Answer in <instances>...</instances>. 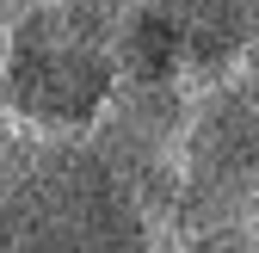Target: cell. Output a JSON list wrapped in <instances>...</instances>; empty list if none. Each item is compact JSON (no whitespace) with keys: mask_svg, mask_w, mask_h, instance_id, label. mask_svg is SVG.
Listing matches in <instances>:
<instances>
[{"mask_svg":"<svg viewBox=\"0 0 259 253\" xmlns=\"http://www.w3.org/2000/svg\"><path fill=\"white\" fill-rule=\"evenodd\" d=\"M13 173V241L19 253H148L154 216L99 161L80 130L37 136L19 130L7 148Z\"/></svg>","mask_w":259,"mask_h":253,"instance_id":"obj_1","label":"cell"},{"mask_svg":"<svg viewBox=\"0 0 259 253\" xmlns=\"http://www.w3.org/2000/svg\"><path fill=\"white\" fill-rule=\"evenodd\" d=\"M111 87H117L111 56L93 50L62 19L56 0H37V7H25L7 25V44H0V111L19 130L74 136L99 117Z\"/></svg>","mask_w":259,"mask_h":253,"instance_id":"obj_2","label":"cell"},{"mask_svg":"<svg viewBox=\"0 0 259 253\" xmlns=\"http://www.w3.org/2000/svg\"><path fill=\"white\" fill-rule=\"evenodd\" d=\"M259 210V80L229 68L191 87L179 130V198L173 223H247Z\"/></svg>","mask_w":259,"mask_h":253,"instance_id":"obj_3","label":"cell"},{"mask_svg":"<svg viewBox=\"0 0 259 253\" xmlns=\"http://www.w3.org/2000/svg\"><path fill=\"white\" fill-rule=\"evenodd\" d=\"M191 87L185 80H117L99 117L87 123V142L99 161L136 192V204L154 216H173L179 198V130H185Z\"/></svg>","mask_w":259,"mask_h":253,"instance_id":"obj_4","label":"cell"},{"mask_svg":"<svg viewBox=\"0 0 259 253\" xmlns=\"http://www.w3.org/2000/svg\"><path fill=\"white\" fill-rule=\"evenodd\" d=\"M160 7L179 31V56H185L191 87L241 68V50L259 31V0H160Z\"/></svg>","mask_w":259,"mask_h":253,"instance_id":"obj_5","label":"cell"},{"mask_svg":"<svg viewBox=\"0 0 259 253\" xmlns=\"http://www.w3.org/2000/svg\"><path fill=\"white\" fill-rule=\"evenodd\" d=\"M111 74L117 80H185V56H179V31L160 0H142L136 19L117 31L111 44ZM191 87V80H185Z\"/></svg>","mask_w":259,"mask_h":253,"instance_id":"obj_6","label":"cell"},{"mask_svg":"<svg viewBox=\"0 0 259 253\" xmlns=\"http://www.w3.org/2000/svg\"><path fill=\"white\" fill-rule=\"evenodd\" d=\"M56 7H62V19H68L80 37L93 44V50H105V56H111L117 31L136 19V7H142V0H56Z\"/></svg>","mask_w":259,"mask_h":253,"instance_id":"obj_7","label":"cell"},{"mask_svg":"<svg viewBox=\"0 0 259 253\" xmlns=\"http://www.w3.org/2000/svg\"><path fill=\"white\" fill-rule=\"evenodd\" d=\"M185 247L179 253H253L247 223H204V229H179Z\"/></svg>","mask_w":259,"mask_h":253,"instance_id":"obj_8","label":"cell"},{"mask_svg":"<svg viewBox=\"0 0 259 253\" xmlns=\"http://www.w3.org/2000/svg\"><path fill=\"white\" fill-rule=\"evenodd\" d=\"M241 74H253V80H259V31H253L247 50H241Z\"/></svg>","mask_w":259,"mask_h":253,"instance_id":"obj_9","label":"cell"},{"mask_svg":"<svg viewBox=\"0 0 259 253\" xmlns=\"http://www.w3.org/2000/svg\"><path fill=\"white\" fill-rule=\"evenodd\" d=\"M247 235H253V253H259V216H247Z\"/></svg>","mask_w":259,"mask_h":253,"instance_id":"obj_10","label":"cell"}]
</instances>
